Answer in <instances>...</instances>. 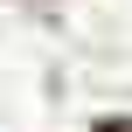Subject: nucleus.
Here are the masks:
<instances>
[{
  "label": "nucleus",
  "instance_id": "f257e3e1",
  "mask_svg": "<svg viewBox=\"0 0 132 132\" xmlns=\"http://www.w3.org/2000/svg\"><path fill=\"white\" fill-rule=\"evenodd\" d=\"M111 132H132V125H111Z\"/></svg>",
  "mask_w": 132,
  "mask_h": 132
}]
</instances>
